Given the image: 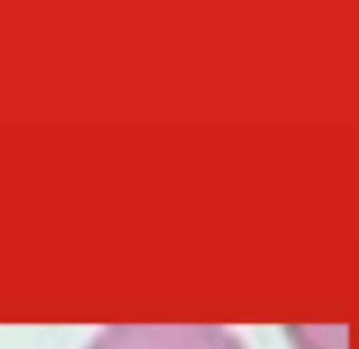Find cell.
<instances>
[{"label": "cell", "mask_w": 359, "mask_h": 349, "mask_svg": "<svg viewBox=\"0 0 359 349\" xmlns=\"http://www.w3.org/2000/svg\"><path fill=\"white\" fill-rule=\"evenodd\" d=\"M86 349H248L236 334L207 324H118L89 340Z\"/></svg>", "instance_id": "6da1fadb"}]
</instances>
